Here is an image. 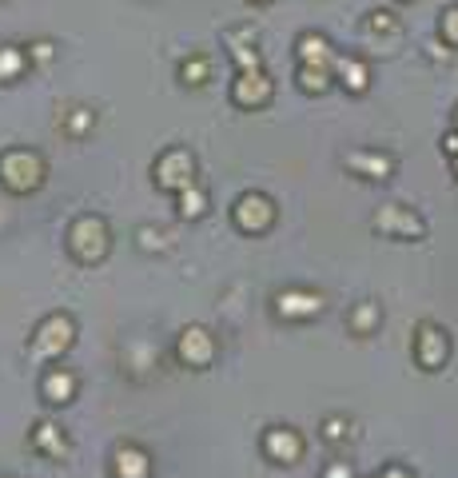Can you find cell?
Returning a JSON list of instances; mask_svg holds the SVG:
<instances>
[{"label":"cell","instance_id":"6da1fadb","mask_svg":"<svg viewBox=\"0 0 458 478\" xmlns=\"http://www.w3.org/2000/svg\"><path fill=\"white\" fill-rule=\"evenodd\" d=\"M68 247H72V255H76L80 263H100L108 255V227H104V219H100V216L76 219V224H72V232H68Z\"/></svg>","mask_w":458,"mask_h":478},{"label":"cell","instance_id":"7a4b0ae2","mask_svg":"<svg viewBox=\"0 0 458 478\" xmlns=\"http://www.w3.org/2000/svg\"><path fill=\"white\" fill-rule=\"evenodd\" d=\"M44 180V164L36 152H4L0 155V183L8 191H32Z\"/></svg>","mask_w":458,"mask_h":478},{"label":"cell","instance_id":"3957f363","mask_svg":"<svg viewBox=\"0 0 458 478\" xmlns=\"http://www.w3.org/2000/svg\"><path fill=\"white\" fill-rule=\"evenodd\" d=\"M72 335H76V327L68 315H48L32 335V358H57L72 347Z\"/></svg>","mask_w":458,"mask_h":478},{"label":"cell","instance_id":"277c9868","mask_svg":"<svg viewBox=\"0 0 458 478\" xmlns=\"http://www.w3.org/2000/svg\"><path fill=\"white\" fill-rule=\"evenodd\" d=\"M415 358L423 371H443L446 358H451V339H446L443 327L423 323L415 331Z\"/></svg>","mask_w":458,"mask_h":478},{"label":"cell","instance_id":"5b68a950","mask_svg":"<svg viewBox=\"0 0 458 478\" xmlns=\"http://www.w3.org/2000/svg\"><path fill=\"white\" fill-rule=\"evenodd\" d=\"M374 232L402 235V239H423L427 235V224H423V216H418V211L399 208V204H387L379 216H374Z\"/></svg>","mask_w":458,"mask_h":478},{"label":"cell","instance_id":"8992f818","mask_svg":"<svg viewBox=\"0 0 458 478\" xmlns=\"http://www.w3.org/2000/svg\"><path fill=\"white\" fill-rule=\"evenodd\" d=\"M271 224H275V204L268 196H243L240 204H235V227H240V232L260 235V232H268Z\"/></svg>","mask_w":458,"mask_h":478},{"label":"cell","instance_id":"52a82bcc","mask_svg":"<svg viewBox=\"0 0 458 478\" xmlns=\"http://www.w3.org/2000/svg\"><path fill=\"white\" fill-rule=\"evenodd\" d=\"M191 172H196V164H191L188 152H168L160 160V168H155V180H160V188H172V191H183L191 188Z\"/></svg>","mask_w":458,"mask_h":478},{"label":"cell","instance_id":"ba28073f","mask_svg":"<svg viewBox=\"0 0 458 478\" xmlns=\"http://www.w3.org/2000/svg\"><path fill=\"white\" fill-rule=\"evenodd\" d=\"M176 351H180V358H183L188 367H207V363H212L216 343H212V335H207L204 327H188V331L180 335V347H176Z\"/></svg>","mask_w":458,"mask_h":478},{"label":"cell","instance_id":"9c48e42d","mask_svg":"<svg viewBox=\"0 0 458 478\" xmlns=\"http://www.w3.org/2000/svg\"><path fill=\"white\" fill-rule=\"evenodd\" d=\"M232 96H235V104H243V108H260V104H268V100H271V80L263 76L260 68H255V72H240Z\"/></svg>","mask_w":458,"mask_h":478},{"label":"cell","instance_id":"30bf717a","mask_svg":"<svg viewBox=\"0 0 458 478\" xmlns=\"http://www.w3.org/2000/svg\"><path fill=\"white\" fill-rule=\"evenodd\" d=\"M263 450H268L275 463H299V455H304V438H299L291 427H271L268 438H263Z\"/></svg>","mask_w":458,"mask_h":478},{"label":"cell","instance_id":"8fae6325","mask_svg":"<svg viewBox=\"0 0 458 478\" xmlns=\"http://www.w3.org/2000/svg\"><path fill=\"white\" fill-rule=\"evenodd\" d=\"M275 303H279V315L287 319H311L323 311V296L319 291H283Z\"/></svg>","mask_w":458,"mask_h":478},{"label":"cell","instance_id":"7c38bea8","mask_svg":"<svg viewBox=\"0 0 458 478\" xmlns=\"http://www.w3.org/2000/svg\"><path fill=\"white\" fill-rule=\"evenodd\" d=\"M295 49H299V64H315V68H331L335 72V52H331V44H327V36L304 32Z\"/></svg>","mask_w":458,"mask_h":478},{"label":"cell","instance_id":"4fadbf2b","mask_svg":"<svg viewBox=\"0 0 458 478\" xmlns=\"http://www.w3.org/2000/svg\"><path fill=\"white\" fill-rule=\"evenodd\" d=\"M112 471L116 478H148L152 474V458L144 455L140 447H120L112 458Z\"/></svg>","mask_w":458,"mask_h":478},{"label":"cell","instance_id":"5bb4252c","mask_svg":"<svg viewBox=\"0 0 458 478\" xmlns=\"http://www.w3.org/2000/svg\"><path fill=\"white\" fill-rule=\"evenodd\" d=\"M347 164L355 172H363L366 180H391V172H395V160L383 152H355V155H347Z\"/></svg>","mask_w":458,"mask_h":478},{"label":"cell","instance_id":"9a60e30c","mask_svg":"<svg viewBox=\"0 0 458 478\" xmlns=\"http://www.w3.org/2000/svg\"><path fill=\"white\" fill-rule=\"evenodd\" d=\"M335 76H339V84L351 88V92H366V84H371L366 64L355 60V57H335Z\"/></svg>","mask_w":458,"mask_h":478},{"label":"cell","instance_id":"2e32d148","mask_svg":"<svg viewBox=\"0 0 458 478\" xmlns=\"http://www.w3.org/2000/svg\"><path fill=\"white\" fill-rule=\"evenodd\" d=\"M32 443L40 447L48 458H68V443H64V435H60L57 427H52V422H40V427H36Z\"/></svg>","mask_w":458,"mask_h":478},{"label":"cell","instance_id":"e0dca14e","mask_svg":"<svg viewBox=\"0 0 458 478\" xmlns=\"http://www.w3.org/2000/svg\"><path fill=\"white\" fill-rule=\"evenodd\" d=\"M72 394H76V379H72L68 371H48V379H44V399H48V403H68Z\"/></svg>","mask_w":458,"mask_h":478},{"label":"cell","instance_id":"ac0fdd59","mask_svg":"<svg viewBox=\"0 0 458 478\" xmlns=\"http://www.w3.org/2000/svg\"><path fill=\"white\" fill-rule=\"evenodd\" d=\"M299 88H304V92H327V88H331V68L299 64Z\"/></svg>","mask_w":458,"mask_h":478},{"label":"cell","instance_id":"d6986e66","mask_svg":"<svg viewBox=\"0 0 458 478\" xmlns=\"http://www.w3.org/2000/svg\"><path fill=\"white\" fill-rule=\"evenodd\" d=\"M204 208H207V196L191 183V188H183L180 191V216H188V219H196V216H204Z\"/></svg>","mask_w":458,"mask_h":478},{"label":"cell","instance_id":"ffe728a7","mask_svg":"<svg viewBox=\"0 0 458 478\" xmlns=\"http://www.w3.org/2000/svg\"><path fill=\"white\" fill-rule=\"evenodd\" d=\"M21 68H24V52L21 49H0V80L21 76Z\"/></svg>","mask_w":458,"mask_h":478},{"label":"cell","instance_id":"44dd1931","mask_svg":"<svg viewBox=\"0 0 458 478\" xmlns=\"http://www.w3.org/2000/svg\"><path fill=\"white\" fill-rule=\"evenodd\" d=\"M374 323H379V303H363V307L351 315V327L359 331V335H366Z\"/></svg>","mask_w":458,"mask_h":478},{"label":"cell","instance_id":"7402d4cb","mask_svg":"<svg viewBox=\"0 0 458 478\" xmlns=\"http://www.w3.org/2000/svg\"><path fill=\"white\" fill-rule=\"evenodd\" d=\"M438 36H443L451 49H458V4L443 13V21H438Z\"/></svg>","mask_w":458,"mask_h":478},{"label":"cell","instance_id":"603a6c76","mask_svg":"<svg viewBox=\"0 0 458 478\" xmlns=\"http://www.w3.org/2000/svg\"><path fill=\"white\" fill-rule=\"evenodd\" d=\"M232 57L240 60V68H243V72H255V68H260V52H255V49H243V44H235Z\"/></svg>","mask_w":458,"mask_h":478},{"label":"cell","instance_id":"cb8c5ba5","mask_svg":"<svg viewBox=\"0 0 458 478\" xmlns=\"http://www.w3.org/2000/svg\"><path fill=\"white\" fill-rule=\"evenodd\" d=\"M183 80H188V84H204V80H207V60L183 64Z\"/></svg>","mask_w":458,"mask_h":478},{"label":"cell","instance_id":"d4e9b609","mask_svg":"<svg viewBox=\"0 0 458 478\" xmlns=\"http://www.w3.org/2000/svg\"><path fill=\"white\" fill-rule=\"evenodd\" d=\"M366 24H371V32H399V21L391 13H371Z\"/></svg>","mask_w":458,"mask_h":478},{"label":"cell","instance_id":"484cf974","mask_svg":"<svg viewBox=\"0 0 458 478\" xmlns=\"http://www.w3.org/2000/svg\"><path fill=\"white\" fill-rule=\"evenodd\" d=\"M323 435L331 438V443H339V438L347 435V422H343V419H327V422H323Z\"/></svg>","mask_w":458,"mask_h":478},{"label":"cell","instance_id":"4316f807","mask_svg":"<svg viewBox=\"0 0 458 478\" xmlns=\"http://www.w3.org/2000/svg\"><path fill=\"white\" fill-rule=\"evenodd\" d=\"M327 478H351V466H347V463H331V471H327Z\"/></svg>","mask_w":458,"mask_h":478},{"label":"cell","instance_id":"83f0119b","mask_svg":"<svg viewBox=\"0 0 458 478\" xmlns=\"http://www.w3.org/2000/svg\"><path fill=\"white\" fill-rule=\"evenodd\" d=\"M383 478H415V474L402 471V466H387V471H383Z\"/></svg>","mask_w":458,"mask_h":478},{"label":"cell","instance_id":"f1b7e54d","mask_svg":"<svg viewBox=\"0 0 458 478\" xmlns=\"http://www.w3.org/2000/svg\"><path fill=\"white\" fill-rule=\"evenodd\" d=\"M52 57V44H36V60H48Z\"/></svg>","mask_w":458,"mask_h":478},{"label":"cell","instance_id":"f546056e","mask_svg":"<svg viewBox=\"0 0 458 478\" xmlns=\"http://www.w3.org/2000/svg\"><path fill=\"white\" fill-rule=\"evenodd\" d=\"M451 164H454V176H458V155H451Z\"/></svg>","mask_w":458,"mask_h":478},{"label":"cell","instance_id":"4dcf8cb0","mask_svg":"<svg viewBox=\"0 0 458 478\" xmlns=\"http://www.w3.org/2000/svg\"><path fill=\"white\" fill-rule=\"evenodd\" d=\"M454 132H458V108H454Z\"/></svg>","mask_w":458,"mask_h":478}]
</instances>
